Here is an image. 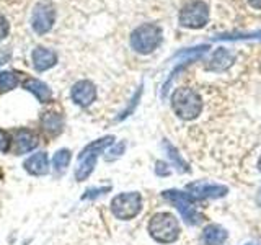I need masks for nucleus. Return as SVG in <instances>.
<instances>
[{
  "label": "nucleus",
  "instance_id": "1",
  "mask_svg": "<svg viewBox=\"0 0 261 245\" xmlns=\"http://www.w3.org/2000/svg\"><path fill=\"white\" fill-rule=\"evenodd\" d=\"M113 144H114V136H105V137L96 139L93 142H90L88 145H85L84 149H82V152L79 154V159H77L75 172H73L77 182H84V180H87L93 174L98 157H100V155Z\"/></svg>",
  "mask_w": 261,
  "mask_h": 245
},
{
  "label": "nucleus",
  "instance_id": "2",
  "mask_svg": "<svg viewBox=\"0 0 261 245\" xmlns=\"http://www.w3.org/2000/svg\"><path fill=\"white\" fill-rule=\"evenodd\" d=\"M171 108L181 119L191 121L196 119L202 111L201 96L190 87L176 88L171 95Z\"/></svg>",
  "mask_w": 261,
  "mask_h": 245
},
{
  "label": "nucleus",
  "instance_id": "3",
  "mask_svg": "<svg viewBox=\"0 0 261 245\" xmlns=\"http://www.w3.org/2000/svg\"><path fill=\"white\" fill-rule=\"evenodd\" d=\"M149 234L159 243H173L179 237V224L170 212H157L149 220Z\"/></svg>",
  "mask_w": 261,
  "mask_h": 245
},
{
  "label": "nucleus",
  "instance_id": "4",
  "mask_svg": "<svg viewBox=\"0 0 261 245\" xmlns=\"http://www.w3.org/2000/svg\"><path fill=\"white\" fill-rule=\"evenodd\" d=\"M162 43V30L153 23H145L130 35V46L139 54H150Z\"/></svg>",
  "mask_w": 261,
  "mask_h": 245
},
{
  "label": "nucleus",
  "instance_id": "5",
  "mask_svg": "<svg viewBox=\"0 0 261 245\" xmlns=\"http://www.w3.org/2000/svg\"><path fill=\"white\" fill-rule=\"evenodd\" d=\"M162 196L165 198L168 203H171L173 206L179 211L181 217L186 220L188 224H199L202 220V214L196 209L194 206V198L190 193H185V191H178V190H167L163 191Z\"/></svg>",
  "mask_w": 261,
  "mask_h": 245
},
{
  "label": "nucleus",
  "instance_id": "6",
  "mask_svg": "<svg viewBox=\"0 0 261 245\" xmlns=\"http://www.w3.org/2000/svg\"><path fill=\"white\" fill-rule=\"evenodd\" d=\"M142 209V196L137 191H127L116 194L111 200V212L116 219H134Z\"/></svg>",
  "mask_w": 261,
  "mask_h": 245
},
{
  "label": "nucleus",
  "instance_id": "7",
  "mask_svg": "<svg viewBox=\"0 0 261 245\" xmlns=\"http://www.w3.org/2000/svg\"><path fill=\"white\" fill-rule=\"evenodd\" d=\"M207 20H209V8L201 0H196V2L185 5L181 8V12H179V24L185 28H193V30L202 28L207 24Z\"/></svg>",
  "mask_w": 261,
  "mask_h": 245
},
{
  "label": "nucleus",
  "instance_id": "8",
  "mask_svg": "<svg viewBox=\"0 0 261 245\" xmlns=\"http://www.w3.org/2000/svg\"><path fill=\"white\" fill-rule=\"evenodd\" d=\"M56 20V10L49 4H38L31 15V27L38 35H44L53 28Z\"/></svg>",
  "mask_w": 261,
  "mask_h": 245
},
{
  "label": "nucleus",
  "instance_id": "9",
  "mask_svg": "<svg viewBox=\"0 0 261 245\" xmlns=\"http://www.w3.org/2000/svg\"><path fill=\"white\" fill-rule=\"evenodd\" d=\"M188 191L196 200H202V198H222L228 193V188L224 185H217V183H211V182H193L188 185Z\"/></svg>",
  "mask_w": 261,
  "mask_h": 245
},
{
  "label": "nucleus",
  "instance_id": "10",
  "mask_svg": "<svg viewBox=\"0 0 261 245\" xmlns=\"http://www.w3.org/2000/svg\"><path fill=\"white\" fill-rule=\"evenodd\" d=\"M70 96L72 102L82 106V108H87L90 106L96 98V88L90 80H80L70 90Z\"/></svg>",
  "mask_w": 261,
  "mask_h": 245
},
{
  "label": "nucleus",
  "instance_id": "11",
  "mask_svg": "<svg viewBox=\"0 0 261 245\" xmlns=\"http://www.w3.org/2000/svg\"><path fill=\"white\" fill-rule=\"evenodd\" d=\"M13 144H15V147H13L15 154L16 155H23V154H28L31 151H35L38 147V144H39V139L30 129H18L15 133Z\"/></svg>",
  "mask_w": 261,
  "mask_h": 245
},
{
  "label": "nucleus",
  "instance_id": "12",
  "mask_svg": "<svg viewBox=\"0 0 261 245\" xmlns=\"http://www.w3.org/2000/svg\"><path fill=\"white\" fill-rule=\"evenodd\" d=\"M49 157L46 152H36L30 155V157L24 160L23 168L27 174L33 175V177H43L49 174Z\"/></svg>",
  "mask_w": 261,
  "mask_h": 245
},
{
  "label": "nucleus",
  "instance_id": "13",
  "mask_svg": "<svg viewBox=\"0 0 261 245\" xmlns=\"http://www.w3.org/2000/svg\"><path fill=\"white\" fill-rule=\"evenodd\" d=\"M31 61H33V67L38 72H44L47 69H51L57 62V56L54 51L47 47H36L31 54Z\"/></svg>",
  "mask_w": 261,
  "mask_h": 245
},
{
  "label": "nucleus",
  "instance_id": "14",
  "mask_svg": "<svg viewBox=\"0 0 261 245\" xmlns=\"http://www.w3.org/2000/svg\"><path fill=\"white\" fill-rule=\"evenodd\" d=\"M235 61V54L230 53L225 47H219L217 51L212 54V57L207 62V69L212 72H222L227 70Z\"/></svg>",
  "mask_w": 261,
  "mask_h": 245
},
{
  "label": "nucleus",
  "instance_id": "15",
  "mask_svg": "<svg viewBox=\"0 0 261 245\" xmlns=\"http://www.w3.org/2000/svg\"><path fill=\"white\" fill-rule=\"evenodd\" d=\"M24 90H28L30 93L35 95L41 103H46L53 98V92L49 85L38 79H28L24 82Z\"/></svg>",
  "mask_w": 261,
  "mask_h": 245
},
{
  "label": "nucleus",
  "instance_id": "16",
  "mask_svg": "<svg viewBox=\"0 0 261 245\" xmlns=\"http://www.w3.org/2000/svg\"><path fill=\"white\" fill-rule=\"evenodd\" d=\"M227 231L224 227H220L217 224H209L207 227H204L202 232V240L204 245H222L227 240Z\"/></svg>",
  "mask_w": 261,
  "mask_h": 245
},
{
  "label": "nucleus",
  "instance_id": "17",
  "mask_svg": "<svg viewBox=\"0 0 261 245\" xmlns=\"http://www.w3.org/2000/svg\"><path fill=\"white\" fill-rule=\"evenodd\" d=\"M41 126H43L47 133L51 134H59L62 128H64V118L62 114L56 113V111H46L43 116H41Z\"/></svg>",
  "mask_w": 261,
  "mask_h": 245
},
{
  "label": "nucleus",
  "instance_id": "18",
  "mask_svg": "<svg viewBox=\"0 0 261 245\" xmlns=\"http://www.w3.org/2000/svg\"><path fill=\"white\" fill-rule=\"evenodd\" d=\"M72 159V152L69 149H59L53 157V170L56 175H62L67 170Z\"/></svg>",
  "mask_w": 261,
  "mask_h": 245
},
{
  "label": "nucleus",
  "instance_id": "19",
  "mask_svg": "<svg viewBox=\"0 0 261 245\" xmlns=\"http://www.w3.org/2000/svg\"><path fill=\"white\" fill-rule=\"evenodd\" d=\"M163 147H165L168 159L173 162V165L176 167L178 172H181V174H186V172H190V167H188V163L185 162V159L181 157V155H179V152L176 151V147H173L168 141L163 142Z\"/></svg>",
  "mask_w": 261,
  "mask_h": 245
},
{
  "label": "nucleus",
  "instance_id": "20",
  "mask_svg": "<svg viewBox=\"0 0 261 245\" xmlns=\"http://www.w3.org/2000/svg\"><path fill=\"white\" fill-rule=\"evenodd\" d=\"M18 85V79L13 72H0V92H8V90H13Z\"/></svg>",
  "mask_w": 261,
  "mask_h": 245
},
{
  "label": "nucleus",
  "instance_id": "21",
  "mask_svg": "<svg viewBox=\"0 0 261 245\" xmlns=\"http://www.w3.org/2000/svg\"><path fill=\"white\" fill-rule=\"evenodd\" d=\"M111 190V186H101V188H90V190L85 191V194L82 196V200H93V198H98V196H101L105 193H108Z\"/></svg>",
  "mask_w": 261,
  "mask_h": 245
},
{
  "label": "nucleus",
  "instance_id": "22",
  "mask_svg": "<svg viewBox=\"0 0 261 245\" xmlns=\"http://www.w3.org/2000/svg\"><path fill=\"white\" fill-rule=\"evenodd\" d=\"M124 149H126V142H118L116 145H113L108 151V154H106V160H114V159L121 157Z\"/></svg>",
  "mask_w": 261,
  "mask_h": 245
},
{
  "label": "nucleus",
  "instance_id": "23",
  "mask_svg": "<svg viewBox=\"0 0 261 245\" xmlns=\"http://www.w3.org/2000/svg\"><path fill=\"white\" fill-rule=\"evenodd\" d=\"M141 93H142V88H139V90H137V93L134 95V98H133V100H130V105H129L127 108H126V110L122 111V113L119 114V116H118V121H121V119L127 118L129 114L133 113V110L136 108V105H137V102H139V98H141Z\"/></svg>",
  "mask_w": 261,
  "mask_h": 245
},
{
  "label": "nucleus",
  "instance_id": "24",
  "mask_svg": "<svg viewBox=\"0 0 261 245\" xmlns=\"http://www.w3.org/2000/svg\"><path fill=\"white\" fill-rule=\"evenodd\" d=\"M10 137H8V134L5 133V131L0 129V152H7L8 149H10Z\"/></svg>",
  "mask_w": 261,
  "mask_h": 245
},
{
  "label": "nucleus",
  "instance_id": "25",
  "mask_svg": "<svg viewBox=\"0 0 261 245\" xmlns=\"http://www.w3.org/2000/svg\"><path fill=\"white\" fill-rule=\"evenodd\" d=\"M155 174L160 175V177H167V175H170V168H168L167 163L157 162V167H155Z\"/></svg>",
  "mask_w": 261,
  "mask_h": 245
},
{
  "label": "nucleus",
  "instance_id": "26",
  "mask_svg": "<svg viewBox=\"0 0 261 245\" xmlns=\"http://www.w3.org/2000/svg\"><path fill=\"white\" fill-rule=\"evenodd\" d=\"M8 21H7V18L4 15H0V39H4L7 35H8Z\"/></svg>",
  "mask_w": 261,
  "mask_h": 245
},
{
  "label": "nucleus",
  "instance_id": "27",
  "mask_svg": "<svg viewBox=\"0 0 261 245\" xmlns=\"http://www.w3.org/2000/svg\"><path fill=\"white\" fill-rule=\"evenodd\" d=\"M248 4H250L253 8H258V10L261 8V0H248Z\"/></svg>",
  "mask_w": 261,
  "mask_h": 245
},
{
  "label": "nucleus",
  "instance_id": "28",
  "mask_svg": "<svg viewBox=\"0 0 261 245\" xmlns=\"http://www.w3.org/2000/svg\"><path fill=\"white\" fill-rule=\"evenodd\" d=\"M7 59H8V54H7V56H4V54H0V65H2V64H4V62L7 61Z\"/></svg>",
  "mask_w": 261,
  "mask_h": 245
},
{
  "label": "nucleus",
  "instance_id": "29",
  "mask_svg": "<svg viewBox=\"0 0 261 245\" xmlns=\"http://www.w3.org/2000/svg\"><path fill=\"white\" fill-rule=\"evenodd\" d=\"M256 201H258V204L261 206V190H259V193H258V196H256Z\"/></svg>",
  "mask_w": 261,
  "mask_h": 245
},
{
  "label": "nucleus",
  "instance_id": "30",
  "mask_svg": "<svg viewBox=\"0 0 261 245\" xmlns=\"http://www.w3.org/2000/svg\"><path fill=\"white\" fill-rule=\"evenodd\" d=\"M258 170L261 172V157H259V160H258Z\"/></svg>",
  "mask_w": 261,
  "mask_h": 245
}]
</instances>
